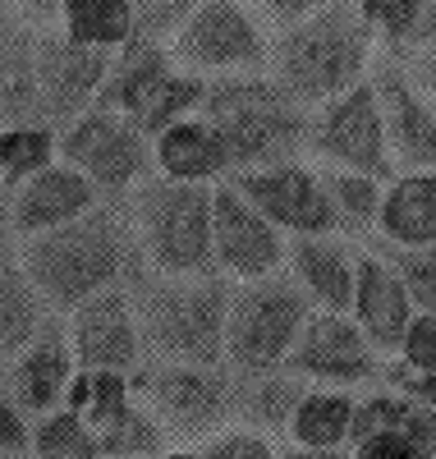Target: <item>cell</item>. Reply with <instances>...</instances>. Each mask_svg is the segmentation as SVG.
Returning <instances> with one entry per match:
<instances>
[{
	"mask_svg": "<svg viewBox=\"0 0 436 459\" xmlns=\"http://www.w3.org/2000/svg\"><path fill=\"white\" fill-rule=\"evenodd\" d=\"M19 262L32 285L47 294L51 313H74L88 299L134 285L147 272L129 207H97L65 230L23 239Z\"/></svg>",
	"mask_w": 436,
	"mask_h": 459,
	"instance_id": "obj_1",
	"label": "cell"
},
{
	"mask_svg": "<svg viewBox=\"0 0 436 459\" xmlns=\"http://www.w3.org/2000/svg\"><path fill=\"white\" fill-rule=\"evenodd\" d=\"M377 37L353 0H317L312 14L290 32L271 37L266 79L281 83L299 106H331L336 97L368 83Z\"/></svg>",
	"mask_w": 436,
	"mask_h": 459,
	"instance_id": "obj_2",
	"label": "cell"
},
{
	"mask_svg": "<svg viewBox=\"0 0 436 459\" xmlns=\"http://www.w3.org/2000/svg\"><path fill=\"white\" fill-rule=\"evenodd\" d=\"M207 125L225 138L230 152V175L244 170H271L299 161L312 143V115L299 106L281 83L266 74H234V79H212L203 101Z\"/></svg>",
	"mask_w": 436,
	"mask_h": 459,
	"instance_id": "obj_3",
	"label": "cell"
},
{
	"mask_svg": "<svg viewBox=\"0 0 436 459\" xmlns=\"http://www.w3.org/2000/svg\"><path fill=\"white\" fill-rule=\"evenodd\" d=\"M225 276H156L143 272L129 294L143 331L147 363H193L225 368V317H230Z\"/></svg>",
	"mask_w": 436,
	"mask_h": 459,
	"instance_id": "obj_4",
	"label": "cell"
},
{
	"mask_svg": "<svg viewBox=\"0 0 436 459\" xmlns=\"http://www.w3.org/2000/svg\"><path fill=\"white\" fill-rule=\"evenodd\" d=\"M212 194L216 184H175L152 175L129 194V221L143 266L156 276H216L212 257Z\"/></svg>",
	"mask_w": 436,
	"mask_h": 459,
	"instance_id": "obj_5",
	"label": "cell"
},
{
	"mask_svg": "<svg viewBox=\"0 0 436 459\" xmlns=\"http://www.w3.org/2000/svg\"><path fill=\"white\" fill-rule=\"evenodd\" d=\"M312 313L317 308L294 285L290 272L234 285L230 290V317H225V368L234 377L281 372Z\"/></svg>",
	"mask_w": 436,
	"mask_h": 459,
	"instance_id": "obj_6",
	"label": "cell"
},
{
	"mask_svg": "<svg viewBox=\"0 0 436 459\" xmlns=\"http://www.w3.org/2000/svg\"><path fill=\"white\" fill-rule=\"evenodd\" d=\"M207 88H212V79H197V74L179 69L170 47L129 42L125 51H115L110 79H106L97 106L125 115L147 138H161L170 125L193 120L203 110Z\"/></svg>",
	"mask_w": 436,
	"mask_h": 459,
	"instance_id": "obj_7",
	"label": "cell"
},
{
	"mask_svg": "<svg viewBox=\"0 0 436 459\" xmlns=\"http://www.w3.org/2000/svg\"><path fill=\"white\" fill-rule=\"evenodd\" d=\"M134 391L152 418L179 441H212L234 428V372L193 368V363H143L134 372Z\"/></svg>",
	"mask_w": 436,
	"mask_h": 459,
	"instance_id": "obj_8",
	"label": "cell"
},
{
	"mask_svg": "<svg viewBox=\"0 0 436 459\" xmlns=\"http://www.w3.org/2000/svg\"><path fill=\"white\" fill-rule=\"evenodd\" d=\"M175 60L197 79H234V74H262L271 56V32L262 28L253 5L240 0H203L193 19L175 37Z\"/></svg>",
	"mask_w": 436,
	"mask_h": 459,
	"instance_id": "obj_9",
	"label": "cell"
},
{
	"mask_svg": "<svg viewBox=\"0 0 436 459\" xmlns=\"http://www.w3.org/2000/svg\"><path fill=\"white\" fill-rule=\"evenodd\" d=\"M60 161L88 175L101 198H125L152 179V138L134 129L125 115L92 106L60 129Z\"/></svg>",
	"mask_w": 436,
	"mask_h": 459,
	"instance_id": "obj_10",
	"label": "cell"
},
{
	"mask_svg": "<svg viewBox=\"0 0 436 459\" xmlns=\"http://www.w3.org/2000/svg\"><path fill=\"white\" fill-rule=\"evenodd\" d=\"M308 152L317 161H327V170L344 175H368L390 184L395 161H390V143H386V120H381V101L372 79L359 83L353 92L336 97L312 115V143Z\"/></svg>",
	"mask_w": 436,
	"mask_h": 459,
	"instance_id": "obj_11",
	"label": "cell"
},
{
	"mask_svg": "<svg viewBox=\"0 0 436 459\" xmlns=\"http://www.w3.org/2000/svg\"><path fill=\"white\" fill-rule=\"evenodd\" d=\"M253 212H262L281 235L294 239H327L340 230V216L331 207L322 170H312L303 161L271 166V170H244L225 179Z\"/></svg>",
	"mask_w": 436,
	"mask_h": 459,
	"instance_id": "obj_12",
	"label": "cell"
},
{
	"mask_svg": "<svg viewBox=\"0 0 436 459\" xmlns=\"http://www.w3.org/2000/svg\"><path fill=\"white\" fill-rule=\"evenodd\" d=\"M212 257H216V276L249 285V281L281 276L290 262V244L262 212H253L221 179L212 194Z\"/></svg>",
	"mask_w": 436,
	"mask_h": 459,
	"instance_id": "obj_13",
	"label": "cell"
},
{
	"mask_svg": "<svg viewBox=\"0 0 436 459\" xmlns=\"http://www.w3.org/2000/svg\"><path fill=\"white\" fill-rule=\"evenodd\" d=\"M69 350L78 372H138L143 368V331L134 313V294L129 285L106 290L88 299L83 308L69 313Z\"/></svg>",
	"mask_w": 436,
	"mask_h": 459,
	"instance_id": "obj_14",
	"label": "cell"
},
{
	"mask_svg": "<svg viewBox=\"0 0 436 459\" xmlns=\"http://www.w3.org/2000/svg\"><path fill=\"white\" fill-rule=\"evenodd\" d=\"M115 56L74 47L60 28L37 37V106H42V125L60 120L74 125L78 115H88L110 79Z\"/></svg>",
	"mask_w": 436,
	"mask_h": 459,
	"instance_id": "obj_15",
	"label": "cell"
},
{
	"mask_svg": "<svg viewBox=\"0 0 436 459\" xmlns=\"http://www.w3.org/2000/svg\"><path fill=\"white\" fill-rule=\"evenodd\" d=\"M372 88L381 101V120H386V143H390V161L405 175H432L436 170V106L432 97L409 79L405 65L381 60L372 65Z\"/></svg>",
	"mask_w": 436,
	"mask_h": 459,
	"instance_id": "obj_16",
	"label": "cell"
},
{
	"mask_svg": "<svg viewBox=\"0 0 436 459\" xmlns=\"http://www.w3.org/2000/svg\"><path fill=\"white\" fill-rule=\"evenodd\" d=\"M285 368L294 377H308V381H322V386H331V391H344V386H353V381L372 377L377 350L368 344V335L359 331L353 317L312 313Z\"/></svg>",
	"mask_w": 436,
	"mask_h": 459,
	"instance_id": "obj_17",
	"label": "cell"
},
{
	"mask_svg": "<svg viewBox=\"0 0 436 459\" xmlns=\"http://www.w3.org/2000/svg\"><path fill=\"white\" fill-rule=\"evenodd\" d=\"M97 207H101L97 184L88 175H78L74 166L56 161L51 170L32 175L28 184H19L10 194V230L23 244V239H37V235H51V230H65Z\"/></svg>",
	"mask_w": 436,
	"mask_h": 459,
	"instance_id": "obj_18",
	"label": "cell"
},
{
	"mask_svg": "<svg viewBox=\"0 0 436 459\" xmlns=\"http://www.w3.org/2000/svg\"><path fill=\"white\" fill-rule=\"evenodd\" d=\"M349 317L359 322V331L368 335V344L377 354H400V344H405L418 313H414V299H409L390 257H381V253L359 257V285H353Z\"/></svg>",
	"mask_w": 436,
	"mask_h": 459,
	"instance_id": "obj_19",
	"label": "cell"
},
{
	"mask_svg": "<svg viewBox=\"0 0 436 459\" xmlns=\"http://www.w3.org/2000/svg\"><path fill=\"white\" fill-rule=\"evenodd\" d=\"M74 372H78V363H74V350H69V331L51 326L23 359H14L10 381H5V386H10L5 395L28 418H47V413L65 409V391H69Z\"/></svg>",
	"mask_w": 436,
	"mask_h": 459,
	"instance_id": "obj_20",
	"label": "cell"
},
{
	"mask_svg": "<svg viewBox=\"0 0 436 459\" xmlns=\"http://www.w3.org/2000/svg\"><path fill=\"white\" fill-rule=\"evenodd\" d=\"M290 276L308 294L317 313H344L353 308V285H359V257L349 253L344 239H294L290 244Z\"/></svg>",
	"mask_w": 436,
	"mask_h": 459,
	"instance_id": "obj_21",
	"label": "cell"
},
{
	"mask_svg": "<svg viewBox=\"0 0 436 459\" xmlns=\"http://www.w3.org/2000/svg\"><path fill=\"white\" fill-rule=\"evenodd\" d=\"M152 166L175 184H221L230 179V152L216 125L193 115V120L170 125L161 138H152Z\"/></svg>",
	"mask_w": 436,
	"mask_h": 459,
	"instance_id": "obj_22",
	"label": "cell"
},
{
	"mask_svg": "<svg viewBox=\"0 0 436 459\" xmlns=\"http://www.w3.org/2000/svg\"><path fill=\"white\" fill-rule=\"evenodd\" d=\"M51 326H56V313H51L47 294L23 272L19 248L14 253L0 248V354L23 359Z\"/></svg>",
	"mask_w": 436,
	"mask_h": 459,
	"instance_id": "obj_23",
	"label": "cell"
},
{
	"mask_svg": "<svg viewBox=\"0 0 436 459\" xmlns=\"http://www.w3.org/2000/svg\"><path fill=\"white\" fill-rule=\"evenodd\" d=\"M377 230L390 244H400V253L436 248V170L432 175H395L386 184Z\"/></svg>",
	"mask_w": 436,
	"mask_h": 459,
	"instance_id": "obj_24",
	"label": "cell"
},
{
	"mask_svg": "<svg viewBox=\"0 0 436 459\" xmlns=\"http://www.w3.org/2000/svg\"><path fill=\"white\" fill-rule=\"evenodd\" d=\"M308 386L294 372H262V377H234V428L253 432H285Z\"/></svg>",
	"mask_w": 436,
	"mask_h": 459,
	"instance_id": "obj_25",
	"label": "cell"
},
{
	"mask_svg": "<svg viewBox=\"0 0 436 459\" xmlns=\"http://www.w3.org/2000/svg\"><path fill=\"white\" fill-rule=\"evenodd\" d=\"M353 413H359V400L349 391L312 386L299 400L285 432L294 446H308V450H344V441L353 437Z\"/></svg>",
	"mask_w": 436,
	"mask_h": 459,
	"instance_id": "obj_26",
	"label": "cell"
},
{
	"mask_svg": "<svg viewBox=\"0 0 436 459\" xmlns=\"http://www.w3.org/2000/svg\"><path fill=\"white\" fill-rule=\"evenodd\" d=\"M60 32L88 51H125L134 42V0H65Z\"/></svg>",
	"mask_w": 436,
	"mask_h": 459,
	"instance_id": "obj_27",
	"label": "cell"
},
{
	"mask_svg": "<svg viewBox=\"0 0 436 459\" xmlns=\"http://www.w3.org/2000/svg\"><path fill=\"white\" fill-rule=\"evenodd\" d=\"M363 19L390 51L423 56L436 47V0H363Z\"/></svg>",
	"mask_w": 436,
	"mask_h": 459,
	"instance_id": "obj_28",
	"label": "cell"
},
{
	"mask_svg": "<svg viewBox=\"0 0 436 459\" xmlns=\"http://www.w3.org/2000/svg\"><path fill=\"white\" fill-rule=\"evenodd\" d=\"M60 161V134L51 125H5L0 129V184L14 188L28 184Z\"/></svg>",
	"mask_w": 436,
	"mask_h": 459,
	"instance_id": "obj_29",
	"label": "cell"
},
{
	"mask_svg": "<svg viewBox=\"0 0 436 459\" xmlns=\"http://www.w3.org/2000/svg\"><path fill=\"white\" fill-rule=\"evenodd\" d=\"M101 437V459H166L170 455V432L152 418L147 404H129L97 428Z\"/></svg>",
	"mask_w": 436,
	"mask_h": 459,
	"instance_id": "obj_30",
	"label": "cell"
},
{
	"mask_svg": "<svg viewBox=\"0 0 436 459\" xmlns=\"http://www.w3.org/2000/svg\"><path fill=\"white\" fill-rule=\"evenodd\" d=\"M32 455L37 459H101V437L88 418L56 409L32 423Z\"/></svg>",
	"mask_w": 436,
	"mask_h": 459,
	"instance_id": "obj_31",
	"label": "cell"
},
{
	"mask_svg": "<svg viewBox=\"0 0 436 459\" xmlns=\"http://www.w3.org/2000/svg\"><path fill=\"white\" fill-rule=\"evenodd\" d=\"M327 179V194L331 207L340 216V230H368L381 216V198H386V184L368 179V175H344V170H322Z\"/></svg>",
	"mask_w": 436,
	"mask_h": 459,
	"instance_id": "obj_32",
	"label": "cell"
},
{
	"mask_svg": "<svg viewBox=\"0 0 436 459\" xmlns=\"http://www.w3.org/2000/svg\"><path fill=\"white\" fill-rule=\"evenodd\" d=\"M193 19V0H134V42L175 47V37Z\"/></svg>",
	"mask_w": 436,
	"mask_h": 459,
	"instance_id": "obj_33",
	"label": "cell"
},
{
	"mask_svg": "<svg viewBox=\"0 0 436 459\" xmlns=\"http://www.w3.org/2000/svg\"><path fill=\"white\" fill-rule=\"evenodd\" d=\"M390 262H395V272H400V281L414 299V313L436 317V248H409Z\"/></svg>",
	"mask_w": 436,
	"mask_h": 459,
	"instance_id": "obj_34",
	"label": "cell"
},
{
	"mask_svg": "<svg viewBox=\"0 0 436 459\" xmlns=\"http://www.w3.org/2000/svg\"><path fill=\"white\" fill-rule=\"evenodd\" d=\"M197 455H203V459H281L275 446H271V437L253 432V428H225L212 441L197 446Z\"/></svg>",
	"mask_w": 436,
	"mask_h": 459,
	"instance_id": "obj_35",
	"label": "cell"
},
{
	"mask_svg": "<svg viewBox=\"0 0 436 459\" xmlns=\"http://www.w3.org/2000/svg\"><path fill=\"white\" fill-rule=\"evenodd\" d=\"M400 359L418 372V377H427V372H436V317H414V326H409V335H405V344H400Z\"/></svg>",
	"mask_w": 436,
	"mask_h": 459,
	"instance_id": "obj_36",
	"label": "cell"
},
{
	"mask_svg": "<svg viewBox=\"0 0 436 459\" xmlns=\"http://www.w3.org/2000/svg\"><path fill=\"white\" fill-rule=\"evenodd\" d=\"M353 459H436V455L409 432H381L363 446H353Z\"/></svg>",
	"mask_w": 436,
	"mask_h": 459,
	"instance_id": "obj_37",
	"label": "cell"
},
{
	"mask_svg": "<svg viewBox=\"0 0 436 459\" xmlns=\"http://www.w3.org/2000/svg\"><path fill=\"white\" fill-rule=\"evenodd\" d=\"M5 450H32V418L0 391V455Z\"/></svg>",
	"mask_w": 436,
	"mask_h": 459,
	"instance_id": "obj_38",
	"label": "cell"
},
{
	"mask_svg": "<svg viewBox=\"0 0 436 459\" xmlns=\"http://www.w3.org/2000/svg\"><path fill=\"white\" fill-rule=\"evenodd\" d=\"M409 69V79L427 92V97H436V47H427L423 56H414V65H405Z\"/></svg>",
	"mask_w": 436,
	"mask_h": 459,
	"instance_id": "obj_39",
	"label": "cell"
},
{
	"mask_svg": "<svg viewBox=\"0 0 436 459\" xmlns=\"http://www.w3.org/2000/svg\"><path fill=\"white\" fill-rule=\"evenodd\" d=\"M281 459H353L349 450H308V446H294V450H285Z\"/></svg>",
	"mask_w": 436,
	"mask_h": 459,
	"instance_id": "obj_40",
	"label": "cell"
},
{
	"mask_svg": "<svg viewBox=\"0 0 436 459\" xmlns=\"http://www.w3.org/2000/svg\"><path fill=\"white\" fill-rule=\"evenodd\" d=\"M414 400H423L427 409H436V372H427V377L414 381Z\"/></svg>",
	"mask_w": 436,
	"mask_h": 459,
	"instance_id": "obj_41",
	"label": "cell"
},
{
	"mask_svg": "<svg viewBox=\"0 0 436 459\" xmlns=\"http://www.w3.org/2000/svg\"><path fill=\"white\" fill-rule=\"evenodd\" d=\"M166 459H203V455H197V450H188V446H179V450H170Z\"/></svg>",
	"mask_w": 436,
	"mask_h": 459,
	"instance_id": "obj_42",
	"label": "cell"
},
{
	"mask_svg": "<svg viewBox=\"0 0 436 459\" xmlns=\"http://www.w3.org/2000/svg\"><path fill=\"white\" fill-rule=\"evenodd\" d=\"M5 381H10V359L0 354V391H5Z\"/></svg>",
	"mask_w": 436,
	"mask_h": 459,
	"instance_id": "obj_43",
	"label": "cell"
},
{
	"mask_svg": "<svg viewBox=\"0 0 436 459\" xmlns=\"http://www.w3.org/2000/svg\"><path fill=\"white\" fill-rule=\"evenodd\" d=\"M0 459H37V455H32V450H5Z\"/></svg>",
	"mask_w": 436,
	"mask_h": 459,
	"instance_id": "obj_44",
	"label": "cell"
},
{
	"mask_svg": "<svg viewBox=\"0 0 436 459\" xmlns=\"http://www.w3.org/2000/svg\"><path fill=\"white\" fill-rule=\"evenodd\" d=\"M0 129H5V115H0Z\"/></svg>",
	"mask_w": 436,
	"mask_h": 459,
	"instance_id": "obj_45",
	"label": "cell"
}]
</instances>
